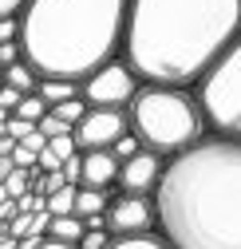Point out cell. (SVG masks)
Returning a JSON list of instances; mask_svg holds the SVG:
<instances>
[{
  "instance_id": "cell-34",
  "label": "cell",
  "mask_w": 241,
  "mask_h": 249,
  "mask_svg": "<svg viewBox=\"0 0 241 249\" xmlns=\"http://www.w3.org/2000/svg\"><path fill=\"white\" fill-rule=\"evenodd\" d=\"M16 241H20V237H12V233H4V237H0V249H16Z\"/></svg>"
},
{
  "instance_id": "cell-33",
  "label": "cell",
  "mask_w": 241,
  "mask_h": 249,
  "mask_svg": "<svg viewBox=\"0 0 241 249\" xmlns=\"http://www.w3.org/2000/svg\"><path fill=\"white\" fill-rule=\"evenodd\" d=\"M40 249H79V245H71V241H55V237H44Z\"/></svg>"
},
{
  "instance_id": "cell-16",
  "label": "cell",
  "mask_w": 241,
  "mask_h": 249,
  "mask_svg": "<svg viewBox=\"0 0 241 249\" xmlns=\"http://www.w3.org/2000/svg\"><path fill=\"white\" fill-rule=\"evenodd\" d=\"M59 119H64V123H71V131L79 127V123H83V115L87 111H91V103H87L83 95H75V99H64V103H59V107H52Z\"/></svg>"
},
{
  "instance_id": "cell-31",
  "label": "cell",
  "mask_w": 241,
  "mask_h": 249,
  "mask_svg": "<svg viewBox=\"0 0 241 249\" xmlns=\"http://www.w3.org/2000/svg\"><path fill=\"white\" fill-rule=\"evenodd\" d=\"M40 245H44V237H40V233H28V237H20V241H16V249H40Z\"/></svg>"
},
{
  "instance_id": "cell-5",
  "label": "cell",
  "mask_w": 241,
  "mask_h": 249,
  "mask_svg": "<svg viewBox=\"0 0 241 249\" xmlns=\"http://www.w3.org/2000/svg\"><path fill=\"white\" fill-rule=\"evenodd\" d=\"M194 91L202 99L209 135L241 139V36L222 52V59L202 75Z\"/></svg>"
},
{
  "instance_id": "cell-8",
  "label": "cell",
  "mask_w": 241,
  "mask_h": 249,
  "mask_svg": "<svg viewBox=\"0 0 241 249\" xmlns=\"http://www.w3.org/2000/svg\"><path fill=\"white\" fill-rule=\"evenodd\" d=\"M131 131V119L127 111H107V107H91L83 115V123L71 131L79 150H111L115 139H123Z\"/></svg>"
},
{
  "instance_id": "cell-9",
  "label": "cell",
  "mask_w": 241,
  "mask_h": 249,
  "mask_svg": "<svg viewBox=\"0 0 241 249\" xmlns=\"http://www.w3.org/2000/svg\"><path fill=\"white\" fill-rule=\"evenodd\" d=\"M166 162L170 159H162V154H155V150L142 146L138 154L123 159V166H119V190H123V194H146V198H155Z\"/></svg>"
},
{
  "instance_id": "cell-24",
  "label": "cell",
  "mask_w": 241,
  "mask_h": 249,
  "mask_svg": "<svg viewBox=\"0 0 241 249\" xmlns=\"http://www.w3.org/2000/svg\"><path fill=\"white\" fill-rule=\"evenodd\" d=\"M24 59V44L20 40H8V44H0V68H8V64H20Z\"/></svg>"
},
{
  "instance_id": "cell-27",
  "label": "cell",
  "mask_w": 241,
  "mask_h": 249,
  "mask_svg": "<svg viewBox=\"0 0 241 249\" xmlns=\"http://www.w3.org/2000/svg\"><path fill=\"white\" fill-rule=\"evenodd\" d=\"M20 103H24V91H16V87H8V83L0 87V107H4L8 115H12V111H16Z\"/></svg>"
},
{
  "instance_id": "cell-13",
  "label": "cell",
  "mask_w": 241,
  "mask_h": 249,
  "mask_svg": "<svg viewBox=\"0 0 241 249\" xmlns=\"http://www.w3.org/2000/svg\"><path fill=\"white\" fill-rule=\"evenodd\" d=\"M36 95H44V103H48V107H59L64 99H75V95H79V83H75V79H55V75H44Z\"/></svg>"
},
{
  "instance_id": "cell-14",
  "label": "cell",
  "mask_w": 241,
  "mask_h": 249,
  "mask_svg": "<svg viewBox=\"0 0 241 249\" xmlns=\"http://www.w3.org/2000/svg\"><path fill=\"white\" fill-rule=\"evenodd\" d=\"M83 233H87V222H83V217H75V213L52 217V230H48V237H55V241H71V245H79Z\"/></svg>"
},
{
  "instance_id": "cell-20",
  "label": "cell",
  "mask_w": 241,
  "mask_h": 249,
  "mask_svg": "<svg viewBox=\"0 0 241 249\" xmlns=\"http://www.w3.org/2000/svg\"><path fill=\"white\" fill-rule=\"evenodd\" d=\"M138 150H142V142H138V135H135V131H127L123 139H115V146H111V154H115L119 162L131 159V154H138Z\"/></svg>"
},
{
  "instance_id": "cell-25",
  "label": "cell",
  "mask_w": 241,
  "mask_h": 249,
  "mask_svg": "<svg viewBox=\"0 0 241 249\" xmlns=\"http://www.w3.org/2000/svg\"><path fill=\"white\" fill-rule=\"evenodd\" d=\"M64 178H68L71 186H79V182H83V150H79V154H71V159L64 162Z\"/></svg>"
},
{
  "instance_id": "cell-18",
  "label": "cell",
  "mask_w": 241,
  "mask_h": 249,
  "mask_svg": "<svg viewBox=\"0 0 241 249\" xmlns=\"http://www.w3.org/2000/svg\"><path fill=\"white\" fill-rule=\"evenodd\" d=\"M12 115H20V119H28V123H36V127H40V119L48 115V103H44V95H24V103Z\"/></svg>"
},
{
  "instance_id": "cell-22",
  "label": "cell",
  "mask_w": 241,
  "mask_h": 249,
  "mask_svg": "<svg viewBox=\"0 0 241 249\" xmlns=\"http://www.w3.org/2000/svg\"><path fill=\"white\" fill-rule=\"evenodd\" d=\"M111 241H115L111 230H87V233L79 237V249H107Z\"/></svg>"
},
{
  "instance_id": "cell-23",
  "label": "cell",
  "mask_w": 241,
  "mask_h": 249,
  "mask_svg": "<svg viewBox=\"0 0 241 249\" xmlns=\"http://www.w3.org/2000/svg\"><path fill=\"white\" fill-rule=\"evenodd\" d=\"M32 131H36V123H28V119H20V115H8V123H4V135H12L16 142L28 139Z\"/></svg>"
},
{
  "instance_id": "cell-29",
  "label": "cell",
  "mask_w": 241,
  "mask_h": 249,
  "mask_svg": "<svg viewBox=\"0 0 241 249\" xmlns=\"http://www.w3.org/2000/svg\"><path fill=\"white\" fill-rule=\"evenodd\" d=\"M28 4H32V0H0V20L4 16H24Z\"/></svg>"
},
{
  "instance_id": "cell-15",
  "label": "cell",
  "mask_w": 241,
  "mask_h": 249,
  "mask_svg": "<svg viewBox=\"0 0 241 249\" xmlns=\"http://www.w3.org/2000/svg\"><path fill=\"white\" fill-rule=\"evenodd\" d=\"M107 249H174L162 233H135V237H115Z\"/></svg>"
},
{
  "instance_id": "cell-3",
  "label": "cell",
  "mask_w": 241,
  "mask_h": 249,
  "mask_svg": "<svg viewBox=\"0 0 241 249\" xmlns=\"http://www.w3.org/2000/svg\"><path fill=\"white\" fill-rule=\"evenodd\" d=\"M131 0H32L20 16L24 59L40 75L83 83L123 55Z\"/></svg>"
},
{
  "instance_id": "cell-1",
  "label": "cell",
  "mask_w": 241,
  "mask_h": 249,
  "mask_svg": "<svg viewBox=\"0 0 241 249\" xmlns=\"http://www.w3.org/2000/svg\"><path fill=\"white\" fill-rule=\"evenodd\" d=\"M155 210L158 233L174 249H241V139L206 135L174 154Z\"/></svg>"
},
{
  "instance_id": "cell-6",
  "label": "cell",
  "mask_w": 241,
  "mask_h": 249,
  "mask_svg": "<svg viewBox=\"0 0 241 249\" xmlns=\"http://www.w3.org/2000/svg\"><path fill=\"white\" fill-rule=\"evenodd\" d=\"M138 87H142V79H138V71L127 64L123 55L119 59H111V64H103L99 71H91L83 83H79V95L91 103V107H107V111H123V107H131V99L138 95Z\"/></svg>"
},
{
  "instance_id": "cell-2",
  "label": "cell",
  "mask_w": 241,
  "mask_h": 249,
  "mask_svg": "<svg viewBox=\"0 0 241 249\" xmlns=\"http://www.w3.org/2000/svg\"><path fill=\"white\" fill-rule=\"evenodd\" d=\"M241 36V0H131L123 59L142 83L198 87Z\"/></svg>"
},
{
  "instance_id": "cell-35",
  "label": "cell",
  "mask_w": 241,
  "mask_h": 249,
  "mask_svg": "<svg viewBox=\"0 0 241 249\" xmlns=\"http://www.w3.org/2000/svg\"><path fill=\"white\" fill-rule=\"evenodd\" d=\"M0 87H4V68H0Z\"/></svg>"
},
{
  "instance_id": "cell-10",
  "label": "cell",
  "mask_w": 241,
  "mask_h": 249,
  "mask_svg": "<svg viewBox=\"0 0 241 249\" xmlns=\"http://www.w3.org/2000/svg\"><path fill=\"white\" fill-rule=\"evenodd\" d=\"M119 162L111 150H83V182L79 186H91V190H119Z\"/></svg>"
},
{
  "instance_id": "cell-21",
  "label": "cell",
  "mask_w": 241,
  "mask_h": 249,
  "mask_svg": "<svg viewBox=\"0 0 241 249\" xmlns=\"http://www.w3.org/2000/svg\"><path fill=\"white\" fill-rule=\"evenodd\" d=\"M40 131H44L48 139H55V135H71V123H64V119H59V115L48 107V115L40 119Z\"/></svg>"
},
{
  "instance_id": "cell-12",
  "label": "cell",
  "mask_w": 241,
  "mask_h": 249,
  "mask_svg": "<svg viewBox=\"0 0 241 249\" xmlns=\"http://www.w3.org/2000/svg\"><path fill=\"white\" fill-rule=\"evenodd\" d=\"M40 71L32 68V64H28V59H20V64H8L4 68V83L8 87H16V91H24V95H36V91H40Z\"/></svg>"
},
{
  "instance_id": "cell-7",
  "label": "cell",
  "mask_w": 241,
  "mask_h": 249,
  "mask_svg": "<svg viewBox=\"0 0 241 249\" xmlns=\"http://www.w3.org/2000/svg\"><path fill=\"white\" fill-rule=\"evenodd\" d=\"M107 230H111L115 237L155 233V230H158V210H155V198L115 190V194H111V206H107Z\"/></svg>"
},
{
  "instance_id": "cell-30",
  "label": "cell",
  "mask_w": 241,
  "mask_h": 249,
  "mask_svg": "<svg viewBox=\"0 0 241 249\" xmlns=\"http://www.w3.org/2000/svg\"><path fill=\"white\" fill-rule=\"evenodd\" d=\"M16 213H20V202H16V198H8V202H0V222H4V226L12 222Z\"/></svg>"
},
{
  "instance_id": "cell-11",
  "label": "cell",
  "mask_w": 241,
  "mask_h": 249,
  "mask_svg": "<svg viewBox=\"0 0 241 249\" xmlns=\"http://www.w3.org/2000/svg\"><path fill=\"white\" fill-rule=\"evenodd\" d=\"M115 194V190H111ZM111 194L107 190H91V186H79L75 190V217H99V213H107V206H111Z\"/></svg>"
},
{
  "instance_id": "cell-28",
  "label": "cell",
  "mask_w": 241,
  "mask_h": 249,
  "mask_svg": "<svg viewBox=\"0 0 241 249\" xmlns=\"http://www.w3.org/2000/svg\"><path fill=\"white\" fill-rule=\"evenodd\" d=\"M8 40H20V16H4L0 20V44Z\"/></svg>"
},
{
  "instance_id": "cell-17",
  "label": "cell",
  "mask_w": 241,
  "mask_h": 249,
  "mask_svg": "<svg viewBox=\"0 0 241 249\" xmlns=\"http://www.w3.org/2000/svg\"><path fill=\"white\" fill-rule=\"evenodd\" d=\"M75 190L79 186H64V190H55V194H48V210L55 213V217H64V213H75Z\"/></svg>"
},
{
  "instance_id": "cell-19",
  "label": "cell",
  "mask_w": 241,
  "mask_h": 249,
  "mask_svg": "<svg viewBox=\"0 0 241 249\" xmlns=\"http://www.w3.org/2000/svg\"><path fill=\"white\" fill-rule=\"evenodd\" d=\"M4 186H8V194H12V198L28 194V190H32V170H24V166H12V174L4 178Z\"/></svg>"
},
{
  "instance_id": "cell-32",
  "label": "cell",
  "mask_w": 241,
  "mask_h": 249,
  "mask_svg": "<svg viewBox=\"0 0 241 249\" xmlns=\"http://www.w3.org/2000/svg\"><path fill=\"white\" fill-rule=\"evenodd\" d=\"M12 166H16V162H12V154H0V182L12 174Z\"/></svg>"
},
{
  "instance_id": "cell-4",
  "label": "cell",
  "mask_w": 241,
  "mask_h": 249,
  "mask_svg": "<svg viewBox=\"0 0 241 249\" xmlns=\"http://www.w3.org/2000/svg\"><path fill=\"white\" fill-rule=\"evenodd\" d=\"M131 131L146 150L174 159L209 135V123L194 87H170V83H142L138 95L127 107Z\"/></svg>"
},
{
  "instance_id": "cell-26",
  "label": "cell",
  "mask_w": 241,
  "mask_h": 249,
  "mask_svg": "<svg viewBox=\"0 0 241 249\" xmlns=\"http://www.w3.org/2000/svg\"><path fill=\"white\" fill-rule=\"evenodd\" d=\"M36 159H40L36 150H28L24 142H16V150H12V162H16V166H24V170H36Z\"/></svg>"
}]
</instances>
